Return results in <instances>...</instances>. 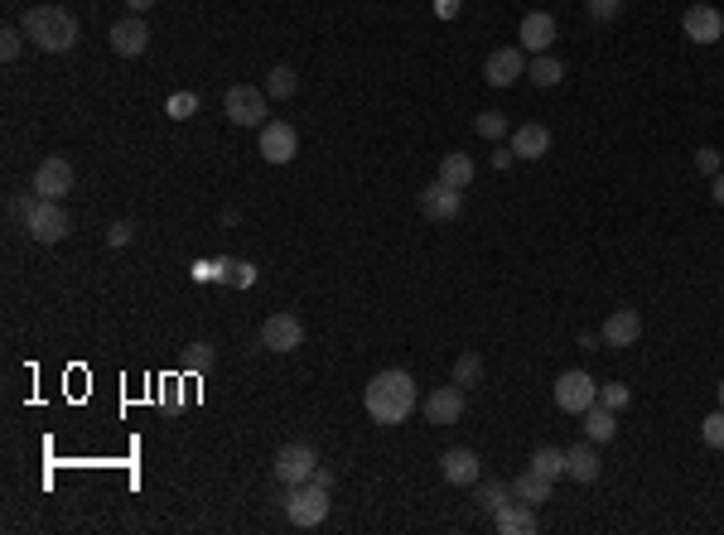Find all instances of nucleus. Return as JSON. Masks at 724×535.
I'll use <instances>...</instances> for the list:
<instances>
[{"label":"nucleus","mask_w":724,"mask_h":535,"mask_svg":"<svg viewBox=\"0 0 724 535\" xmlns=\"http://www.w3.org/2000/svg\"><path fill=\"white\" fill-rule=\"evenodd\" d=\"M440 473H445V482H454V487H474L483 463H478L474 449H445V454H440Z\"/></svg>","instance_id":"obj_19"},{"label":"nucleus","mask_w":724,"mask_h":535,"mask_svg":"<svg viewBox=\"0 0 724 535\" xmlns=\"http://www.w3.org/2000/svg\"><path fill=\"white\" fill-rule=\"evenodd\" d=\"M73 164L63 160V155H54V160H44L39 169H34V193L39 198H49V203H58L63 193H73Z\"/></svg>","instance_id":"obj_12"},{"label":"nucleus","mask_w":724,"mask_h":535,"mask_svg":"<svg viewBox=\"0 0 724 535\" xmlns=\"http://www.w3.org/2000/svg\"><path fill=\"white\" fill-rule=\"evenodd\" d=\"M623 0H585V15L589 20H618Z\"/></svg>","instance_id":"obj_36"},{"label":"nucleus","mask_w":724,"mask_h":535,"mask_svg":"<svg viewBox=\"0 0 724 535\" xmlns=\"http://www.w3.org/2000/svg\"><path fill=\"white\" fill-rule=\"evenodd\" d=\"M580 420H585V434L594 439V444H609L613 434H618V425H613V410H609V405H599V401L589 405Z\"/></svg>","instance_id":"obj_24"},{"label":"nucleus","mask_w":724,"mask_h":535,"mask_svg":"<svg viewBox=\"0 0 724 535\" xmlns=\"http://www.w3.org/2000/svg\"><path fill=\"white\" fill-rule=\"evenodd\" d=\"M710 198H715V203H720V208H724V169H720V174H715V179H710Z\"/></svg>","instance_id":"obj_43"},{"label":"nucleus","mask_w":724,"mask_h":535,"mask_svg":"<svg viewBox=\"0 0 724 535\" xmlns=\"http://www.w3.org/2000/svg\"><path fill=\"white\" fill-rule=\"evenodd\" d=\"M416 208H420V217H430V222H454V217L464 213V193L435 179V184H425L416 193Z\"/></svg>","instance_id":"obj_6"},{"label":"nucleus","mask_w":724,"mask_h":535,"mask_svg":"<svg viewBox=\"0 0 724 535\" xmlns=\"http://www.w3.org/2000/svg\"><path fill=\"white\" fill-rule=\"evenodd\" d=\"M517 39H522V49H527L531 58L546 54V49L556 44V20H551L546 10H531L527 20H522V29H517Z\"/></svg>","instance_id":"obj_17"},{"label":"nucleus","mask_w":724,"mask_h":535,"mask_svg":"<svg viewBox=\"0 0 724 535\" xmlns=\"http://www.w3.org/2000/svg\"><path fill=\"white\" fill-rule=\"evenodd\" d=\"M551 487H556V482L541 478L536 468H527L522 478H512V497H517V502H531V507H541V502H551Z\"/></svg>","instance_id":"obj_23"},{"label":"nucleus","mask_w":724,"mask_h":535,"mask_svg":"<svg viewBox=\"0 0 724 535\" xmlns=\"http://www.w3.org/2000/svg\"><path fill=\"white\" fill-rule=\"evenodd\" d=\"M39 203H44L39 193H20V198L10 203V217H20V222H29V217H34V208H39Z\"/></svg>","instance_id":"obj_37"},{"label":"nucleus","mask_w":724,"mask_h":535,"mask_svg":"<svg viewBox=\"0 0 724 535\" xmlns=\"http://www.w3.org/2000/svg\"><path fill=\"white\" fill-rule=\"evenodd\" d=\"M628 401H633V391H628V386H618V381L599 386V405H609V410H623Z\"/></svg>","instance_id":"obj_35"},{"label":"nucleus","mask_w":724,"mask_h":535,"mask_svg":"<svg viewBox=\"0 0 724 535\" xmlns=\"http://www.w3.org/2000/svg\"><path fill=\"white\" fill-rule=\"evenodd\" d=\"M478 381H483V357H478V352H459V357H454V386L469 391Z\"/></svg>","instance_id":"obj_29"},{"label":"nucleus","mask_w":724,"mask_h":535,"mask_svg":"<svg viewBox=\"0 0 724 535\" xmlns=\"http://www.w3.org/2000/svg\"><path fill=\"white\" fill-rule=\"evenodd\" d=\"M700 439H705L710 449H724V410H715V415L700 420Z\"/></svg>","instance_id":"obj_32"},{"label":"nucleus","mask_w":724,"mask_h":535,"mask_svg":"<svg viewBox=\"0 0 724 535\" xmlns=\"http://www.w3.org/2000/svg\"><path fill=\"white\" fill-rule=\"evenodd\" d=\"M300 343H305V323L295 314H271L261 323V348L266 352H295Z\"/></svg>","instance_id":"obj_10"},{"label":"nucleus","mask_w":724,"mask_h":535,"mask_svg":"<svg viewBox=\"0 0 724 535\" xmlns=\"http://www.w3.org/2000/svg\"><path fill=\"white\" fill-rule=\"evenodd\" d=\"M681 29H686L691 44H720L724 39V15L715 10V5H691V10L681 15Z\"/></svg>","instance_id":"obj_14"},{"label":"nucleus","mask_w":724,"mask_h":535,"mask_svg":"<svg viewBox=\"0 0 724 535\" xmlns=\"http://www.w3.org/2000/svg\"><path fill=\"white\" fill-rule=\"evenodd\" d=\"M251 285H256V266H251V261H237V266H232V290H251Z\"/></svg>","instance_id":"obj_39"},{"label":"nucleus","mask_w":724,"mask_h":535,"mask_svg":"<svg viewBox=\"0 0 724 535\" xmlns=\"http://www.w3.org/2000/svg\"><path fill=\"white\" fill-rule=\"evenodd\" d=\"M696 164H700V174H710V179H715V174H720V150H715V145H700Z\"/></svg>","instance_id":"obj_38"},{"label":"nucleus","mask_w":724,"mask_h":535,"mask_svg":"<svg viewBox=\"0 0 724 535\" xmlns=\"http://www.w3.org/2000/svg\"><path fill=\"white\" fill-rule=\"evenodd\" d=\"M232 266H237L232 256H223V261H213V280H218V285H232Z\"/></svg>","instance_id":"obj_40"},{"label":"nucleus","mask_w":724,"mask_h":535,"mask_svg":"<svg viewBox=\"0 0 724 535\" xmlns=\"http://www.w3.org/2000/svg\"><path fill=\"white\" fill-rule=\"evenodd\" d=\"M474 131L483 135V140H502V135H507V116H502V111H478Z\"/></svg>","instance_id":"obj_30"},{"label":"nucleus","mask_w":724,"mask_h":535,"mask_svg":"<svg viewBox=\"0 0 724 535\" xmlns=\"http://www.w3.org/2000/svg\"><path fill=\"white\" fill-rule=\"evenodd\" d=\"M362 405H367V415H372L377 425H406L411 410H416V381L406 372H396V367H391V372H377L367 381Z\"/></svg>","instance_id":"obj_1"},{"label":"nucleus","mask_w":724,"mask_h":535,"mask_svg":"<svg viewBox=\"0 0 724 535\" xmlns=\"http://www.w3.org/2000/svg\"><path fill=\"white\" fill-rule=\"evenodd\" d=\"M425 420L430 425H459L464 420V386H440V391H430L425 396Z\"/></svg>","instance_id":"obj_15"},{"label":"nucleus","mask_w":724,"mask_h":535,"mask_svg":"<svg viewBox=\"0 0 724 535\" xmlns=\"http://www.w3.org/2000/svg\"><path fill=\"white\" fill-rule=\"evenodd\" d=\"M266 102H271V97H266V87H251V82H237V87H232V92H227V121H232V126H256V131H261V126H266Z\"/></svg>","instance_id":"obj_4"},{"label":"nucleus","mask_w":724,"mask_h":535,"mask_svg":"<svg viewBox=\"0 0 724 535\" xmlns=\"http://www.w3.org/2000/svg\"><path fill=\"white\" fill-rule=\"evenodd\" d=\"M300 155V135L290 121H266L261 126V160L266 164H290Z\"/></svg>","instance_id":"obj_8"},{"label":"nucleus","mask_w":724,"mask_h":535,"mask_svg":"<svg viewBox=\"0 0 724 535\" xmlns=\"http://www.w3.org/2000/svg\"><path fill=\"white\" fill-rule=\"evenodd\" d=\"M517 78H527V49H493L488 63H483V82L488 87H512Z\"/></svg>","instance_id":"obj_9"},{"label":"nucleus","mask_w":724,"mask_h":535,"mask_svg":"<svg viewBox=\"0 0 724 535\" xmlns=\"http://www.w3.org/2000/svg\"><path fill=\"white\" fill-rule=\"evenodd\" d=\"M194 280H213V261H194Z\"/></svg>","instance_id":"obj_44"},{"label":"nucleus","mask_w":724,"mask_h":535,"mask_svg":"<svg viewBox=\"0 0 724 535\" xmlns=\"http://www.w3.org/2000/svg\"><path fill=\"white\" fill-rule=\"evenodd\" d=\"M546 150H551V131H546V126L531 121V126H517V131H512V155H517V160H541Z\"/></svg>","instance_id":"obj_21"},{"label":"nucleus","mask_w":724,"mask_h":535,"mask_svg":"<svg viewBox=\"0 0 724 535\" xmlns=\"http://www.w3.org/2000/svg\"><path fill=\"white\" fill-rule=\"evenodd\" d=\"M527 78L536 82V87H560V78H565V68H560V58L536 54V58L527 63Z\"/></svg>","instance_id":"obj_27"},{"label":"nucleus","mask_w":724,"mask_h":535,"mask_svg":"<svg viewBox=\"0 0 724 535\" xmlns=\"http://www.w3.org/2000/svg\"><path fill=\"white\" fill-rule=\"evenodd\" d=\"M715 391H720V410H724V381H720V386H715Z\"/></svg>","instance_id":"obj_48"},{"label":"nucleus","mask_w":724,"mask_h":535,"mask_svg":"<svg viewBox=\"0 0 724 535\" xmlns=\"http://www.w3.org/2000/svg\"><path fill=\"white\" fill-rule=\"evenodd\" d=\"M474 160H469V155H464V150H449L445 160H440V184H449V188H459V193H464V188L474 184Z\"/></svg>","instance_id":"obj_22"},{"label":"nucleus","mask_w":724,"mask_h":535,"mask_svg":"<svg viewBox=\"0 0 724 535\" xmlns=\"http://www.w3.org/2000/svg\"><path fill=\"white\" fill-rule=\"evenodd\" d=\"M599 401V386H594V376L589 372H560L556 376V405L565 410V415H585L589 405Z\"/></svg>","instance_id":"obj_5"},{"label":"nucleus","mask_w":724,"mask_h":535,"mask_svg":"<svg viewBox=\"0 0 724 535\" xmlns=\"http://www.w3.org/2000/svg\"><path fill=\"white\" fill-rule=\"evenodd\" d=\"M20 29L29 34V44L44 49V54H68V49L78 44V20H73L68 10H58V5H34V10H25Z\"/></svg>","instance_id":"obj_2"},{"label":"nucleus","mask_w":724,"mask_h":535,"mask_svg":"<svg viewBox=\"0 0 724 535\" xmlns=\"http://www.w3.org/2000/svg\"><path fill=\"white\" fill-rule=\"evenodd\" d=\"M271 468H276V478L285 482V487H300V482L314 478V468H319V454H314V444H285Z\"/></svg>","instance_id":"obj_7"},{"label":"nucleus","mask_w":724,"mask_h":535,"mask_svg":"<svg viewBox=\"0 0 724 535\" xmlns=\"http://www.w3.org/2000/svg\"><path fill=\"white\" fill-rule=\"evenodd\" d=\"M126 5H131V15H145V10H150L155 0H126Z\"/></svg>","instance_id":"obj_47"},{"label":"nucleus","mask_w":724,"mask_h":535,"mask_svg":"<svg viewBox=\"0 0 724 535\" xmlns=\"http://www.w3.org/2000/svg\"><path fill=\"white\" fill-rule=\"evenodd\" d=\"M531 468L541 473V478H565V449H556V444H541L536 454H531Z\"/></svg>","instance_id":"obj_28"},{"label":"nucleus","mask_w":724,"mask_h":535,"mask_svg":"<svg viewBox=\"0 0 724 535\" xmlns=\"http://www.w3.org/2000/svg\"><path fill=\"white\" fill-rule=\"evenodd\" d=\"M300 92V73L290 68V63H276L271 73H266V97H276V102H290Z\"/></svg>","instance_id":"obj_25"},{"label":"nucleus","mask_w":724,"mask_h":535,"mask_svg":"<svg viewBox=\"0 0 724 535\" xmlns=\"http://www.w3.org/2000/svg\"><path fill=\"white\" fill-rule=\"evenodd\" d=\"M512 160H517L512 150H498V155H493V164H498V169H512Z\"/></svg>","instance_id":"obj_45"},{"label":"nucleus","mask_w":724,"mask_h":535,"mask_svg":"<svg viewBox=\"0 0 724 535\" xmlns=\"http://www.w3.org/2000/svg\"><path fill=\"white\" fill-rule=\"evenodd\" d=\"M599 473H604V458H599V449H594V439L575 444V449H565V478L570 482H599Z\"/></svg>","instance_id":"obj_18"},{"label":"nucleus","mask_w":724,"mask_h":535,"mask_svg":"<svg viewBox=\"0 0 724 535\" xmlns=\"http://www.w3.org/2000/svg\"><path fill=\"white\" fill-rule=\"evenodd\" d=\"M213 367V343H189L184 348V372H208Z\"/></svg>","instance_id":"obj_31"},{"label":"nucleus","mask_w":724,"mask_h":535,"mask_svg":"<svg viewBox=\"0 0 724 535\" xmlns=\"http://www.w3.org/2000/svg\"><path fill=\"white\" fill-rule=\"evenodd\" d=\"M285 516H290V526H300V531L324 526V516H329V487H319V482H300V487H290Z\"/></svg>","instance_id":"obj_3"},{"label":"nucleus","mask_w":724,"mask_h":535,"mask_svg":"<svg viewBox=\"0 0 724 535\" xmlns=\"http://www.w3.org/2000/svg\"><path fill=\"white\" fill-rule=\"evenodd\" d=\"M25 232L39 241V246H54V241H63L73 227H68V213H63L58 203H49V198H44V203L34 208V217L25 222Z\"/></svg>","instance_id":"obj_13"},{"label":"nucleus","mask_w":724,"mask_h":535,"mask_svg":"<svg viewBox=\"0 0 724 535\" xmlns=\"http://www.w3.org/2000/svg\"><path fill=\"white\" fill-rule=\"evenodd\" d=\"M20 34H25V29H15V25L0 29V58H5V63H15V58H20V44H25Z\"/></svg>","instance_id":"obj_34"},{"label":"nucleus","mask_w":724,"mask_h":535,"mask_svg":"<svg viewBox=\"0 0 724 535\" xmlns=\"http://www.w3.org/2000/svg\"><path fill=\"white\" fill-rule=\"evenodd\" d=\"M309 482H319V487H329V492H334V473H329V468H324V463H319V468H314V478Z\"/></svg>","instance_id":"obj_42"},{"label":"nucleus","mask_w":724,"mask_h":535,"mask_svg":"<svg viewBox=\"0 0 724 535\" xmlns=\"http://www.w3.org/2000/svg\"><path fill=\"white\" fill-rule=\"evenodd\" d=\"M474 502L488 511V516H493L498 507H507V502H512V482H498V478L483 482V478H478V482H474Z\"/></svg>","instance_id":"obj_26"},{"label":"nucleus","mask_w":724,"mask_h":535,"mask_svg":"<svg viewBox=\"0 0 724 535\" xmlns=\"http://www.w3.org/2000/svg\"><path fill=\"white\" fill-rule=\"evenodd\" d=\"M599 338H604V348H633L642 338V314L638 309H613L599 328Z\"/></svg>","instance_id":"obj_16"},{"label":"nucleus","mask_w":724,"mask_h":535,"mask_svg":"<svg viewBox=\"0 0 724 535\" xmlns=\"http://www.w3.org/2000/svg\"><path fill=\"white\" fill-rule=\"evenodd\" d=\"M169 116H174V121H189V116H194L198 111V97L194 92H174V97H169Z\"/></svg>","instance_id":"obj_33"},{"label":"nucleus","mask_w":724,"mask_h":535,"mask_svg":"<svg viewBox=\"0 0 724 535\" xmlns=\"http://www.w3.org/2000/svg\"><path fill=\"white\" fill-rule=\"evenodd\" d=\"M107 241H112V246H126V241H131V222H116L112 232H107Z\"/></svg>","instance_id":"obj_41"},{"label":"nucleus","mask_w":724,"mask_h":535,"mask_svg":"<svg viewBox=\"0 0 724 535\" xmlns=\"http://www.w3.org/2000/svg\"><path fill=\"white\" fill-rule=\"evenodd\" d=\"M493 526H498L502 535H536L541 521H536V507H531V502H517V497H512L507 507L493 511Z\"/></svg>","instance_id":"obj_20"},{"label":"nucleus","mask_w":724,"mask_h":535,"mask_svg":"<svg viewBox=\"0 0 724 535\" xmlns=\"http://www.w3.org/2000/svg\"><path fill=\"white\" fill-rule=\"evenodd\" d=\"M435 10H440V15H459V0H440Z\"/></svg>","instance_id":"obj_46"},{"label":"nucleus","mask_w":724,"mask_h":535,"mask_svg":"<svg viewBox=\"0 0 724 535\" xmlns=\"http://www.w3.org/2000/svg\"><path fill=\"white\" fill-rule=\"evenodd\" d=\"M107 44H112V54H121V58H140L150 49V25H145V15L116 20L112 34H107Z\"/></svg>","instance_id":"obj_11"}]
</instances>
